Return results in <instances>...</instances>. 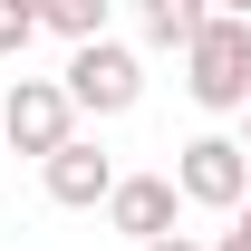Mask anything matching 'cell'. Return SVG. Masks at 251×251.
Returning a JSON list of instances; mask_svg holds the SVG:
<instances>
[{
  "label": "cell",
  "mask_w": 251,
  "mask_h": 251,
  "mask_svg": "<svg viewBox=\"0 0 251 251\" xmlns=\"http://www.w3.org/2000/svg\"><path fill=\"white\" fill-rule=\"evenodd\" d=\"M184 97L203 116H251V20L242 10L203 20V39L184 49Z\"/></svg>",
  "instance_id": "6da1fadb"
},
{
  "label": "cell",
  "mask_w": 251,
  "mask_h": 251,
  "mask_svg": "<svg viewBox=\"0 0 251 251\" xmlns=\"http://www.w3.org/2000/svg\"><path fill=\"white\" fill-rule=\"evenodd\" d=\"M213 251H251V242H242V232H222V242H213Z\"/></svg>",
  "instance_id": "8fae6325"
},
{
  "label": "cell",
  "mask_w": 251,
  "mask_h": 251,
  "mask_svg": "<svg viewBox=\"0 0 251 251\" xmlns=\"http://www.w3.org/2000/svg\"><path fill=\"white\" fill-rule=\"evenodd\" d=\"M0 145L10 155H58V145H77V106H68L58 77H10V97H0Z\"/></svg>",
  "instance_id": "7a4b0ae2"
},
{
  "label": "cell",
  "mask_w": 251,
  "mask_h": 251,
  "mask_svg": "<svg viewBox=\"0 0 251 251\" xmlns=\"http://www.w3.org/2000/svg\"><path fill=\"white\" fill-rule=\"evenodd\" d=\"M203 20H213L203 0H145V10H135L145 49H193V39H203Z\"/></svg>",
  "instance_id": "52a82bcc"
},
{
  "label": "cell",
  "mask_w": 251,
  "mask_h": 251,
  "mask_svg": "<svg viewBox=\"0 0 251 251\" xmlns=\"http://www.w3.org/2000/svg\"><path fill=\"white\" fill-rule=\"evenodd\" d=\"M68 106L77 116H126L135 97H145V58L126 49V39H97V49H68Z\"/></svg>",
  "instance_id": "3957f363"
},
{
  "label": "cell",
  "mask_w": 251,
  "mask_h": 251,
  "mask_svg": "<svg viewBox=\"0 0 251 251\" xmlns=\"http://www.w3.org/2000/svg\"><path fill=\"white\" fill-rule=\"evenodd\" d=\"M232 232H242V242H251V203H242V213H232Z\"/></svg>",
  "instance_id": "7c38bea8"
},
{
  "label": "cell",
  "mask_w": 251,
  "mask_h": 251,
  "mask_svg": "<svg viewBox=\"0 0 251 251\" xmlns=\"http://www.w3.org/2000/svg\"><path fill=\"white\" fill-rule=\"evenodd\" d=\"M29 39H39V10L29 0H0V58H29Z\"/></svg>",
  "instance_id": "9c48e42d"
},
{
  "label": "cell",
  "mask_w": 251,
  "mask_h": 251,
  "mask_svg": "<svg viewBox=\"0 0 251 251\" xmlns=\"http://www.w3.org/2000/svg\"><path fill=\"white\" fill-rule=\"evenodd\" d=\"M174 213H184V193H174V174H116V193H106V222H116L135 251L174 242Z\"/></svg>",
  "instance_id": "5b68a950"
},
{
  "label": "cell",
  "mask_w": 251,
  "mask_h": 251,
  "mask_svg": "<svg viewBox=\"0 0 251 251\" xmlns=\"http://www.w3.org/2000/svg\"><path fill=\"white\" fill-rule=\"evenodd\" d=\"M174 193L203 203V213H242V203H251V155H242V135H193V145H174Z\"/></svg>",
  "instance_id": "277c9868"
},
{
  "label": "cell",
  "mask_w": 251,
  "mask_h": 251,
  "mask_svg": "<svg viewBox=\"0 0 251 251\" xmlns=\"http://www.w3.org/2000/svg\"><path fill=\"white\" fill-rule=\"evenodd\" d=\"M39 29H58L68 49H97V39H106V0H49Z\"/></svg>",
  "instance_id": "ba28073f"
},
{
  "label": "cell",
  "mask_w": 251,
  "mask_h": 251,
  "mask_svg": "<svg viewBox=\"0 0 251 251\" xmlns=\"http://www.w3.org/2000/svg\"><path fill=\"white\" fill-rule=\"evenodd\" d=\"M155 251H203V242H193V232H174V242H155Z\"/></svg>",
  "instance_id": "30bf717a"
},
{
  "label": "cell",
  "mask_w": 251,
  "mask_h": 251,
  "mask_svg": "<svg viewBox=\"0 0 251 251\" xmlns=\"http://www.w3.org/2000/svg\"><path fill=\"white\" fill-rule=\"evenodd\" d=\"M39 174H49V203H68V213H106V193H116V155H106V145H87V135H77V145H58Z\"/></svg>",
  "instance_id": "8992f818"
},
{
  "label": "cell",
  "mask_w": 251,
  "mask_h": 251,
  "mask_svg": "<svg viewBox=\"0 0 251 251\" xmlns=\"http://www.w3.org/2000/svg\"><path fill=\"white\" fill-rule=\"evenodd\" d=\"M242 155H251V116H242Z\"/></svg>",
  "instance_id": "4fadbf2b"
}]
</instances>
